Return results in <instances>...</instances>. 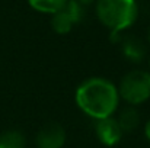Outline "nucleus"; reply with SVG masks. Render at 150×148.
Wrapping results in <instances>:
<instances>
[{"instance_id": "nucleus-1", "label": "nucleus", "mask_w": 150, "mask_h": 148, "mask_svg": "<svg viewBox=\"0 0 150 148\" xmlns=\"http://www.w3.org/2000/svg\"><path fill=\"white\" fill-rule=\"evenodd\" d=\"M79 109L93 119H105L114 115L120 103L118 87L106 79L92 77L76 89Z\"/></svg>"}, {"instance_id": "nucleus-2", "label": "nucleus", "mask_w": 150, "mask_h": 148, "mask_svg": "<svg viewBox=\"0 0 150 148\" xmlns=\"http://www.w3.org/2000/svg\"><path fill=\"white\" fill-rule=\"evenodd\" d=\"M96 16L112 35H117L136 22L139 7L136 0H96Z\"/></svg>"}, {"instance_id": "nucleus-3", "label": "nucleus", "mask_w": 150, "mask_h": 148, "mask_svg": "<svg viewBox=\"0 0 150 148\" xmlns=\"http://www.w3.org/2000/svg\"><path fill=\"white\" fill-rule=\"evenodd\" d=\"M120 99H124L130 106L144 103L150 97V71L133 70L127 73L118 87Z\"/></svg>"}, {"instance_id": "nucleus-4", "label": "nucleus", "mask_w": 150, "mask_h": 148, "mask_svg": "<svg viewBox=\"0 0 150 148\" xmlns=\"http://www.w3.org/2000/svg\"><path fill=\"white\" fill-rule=\"evenodd\" d=\"M85 4H82L80 1L77 0H69L66 3V6L52 15L51 18V26L52 29L60 34V35H64V34H69L73 28L74 23L83 20L85 18Z\"/></svg>"}, {"instance_id": "nucleus-5", "label": "nucleus", "mask_w": 150, "mask_h": 148, "mask_svg": "<svg viewBox=\"0 0 150 148\" xmlns=\"http://www.w3.org/2000/svg\"><path fill=\"white\" fill-rule=\"evenodd\" d=\"M95 134L100 142L106 147L117 145L122 138V129L120 128L115 118L109 116L105 119H98L95 123Z\"/></svg>"}, {"instance_id": "nucleus-6", "label": "nucleus", "mask_w": 150, "mask_h": 148, "mask_svg": "<svg viewBox=\"0 0 150 148\" xmlns=\"http://www.w3.org/2000/svg\"><path fill=\"white\" fill-rule=\"evenodd\" d=\"M35 144L37 148H63L66 144V131L58 123H48L37 134Z\"/></svg>"}, {"instance_id": "nucleus-7", "label": "nucleus", "mask_w": 150, "mask_h": 148, "mask_svg": "<svg viewBox=\"0 0 150 148\" xmlns=\"http://www.w3.org/2000/svg\"><path fill=\"white\" fill-rule=\"evenodd\" d=\"M122 54L124 57L131 61V62H142L146 57V48L142 44L140 39L134 38V36H127L122 41Z\"/></svg>"}, {"instance_id": "nucleus-8", "label": "nucleus", "mask_w": 150, "mask_h": 148, "mask_svg": "<svg viewBox=\"0 0 150 148\" xmlns=\"http://www.w3.org/2000/svg\"><path fill=\"white\" fill-rule=\"evenodd\" d=\"M120 128L122 129V132H131L134 131L137 126H139V122H140V116H139V112L133 107V106H128L125 109H122L118 115V118H115Z\"/></svg>"}, {"instance_id": "nucleus-9", "label": "nucleus", "mask_w": 150, "mask_h": 148, "mask_svg": "<svg viewBox=\"0 0 150 148\" xmlns=\"http://www.w3.org/2000/svg\"><path fill=\"white\" fill-rule=\"evenodd\" d=\"M69 0H28L29 6L41 13H48V15H54L57 12H60L66 3Z\"/></svg>"}, {"instance_id": "nucleus-10", "label": "nucleus", "mask_w": 150, "mask_h": 148, "mask_svg": "<svg viewBox=\"0 0 150 148\" xmlns=\"http://www.w3.org/2000/svg\"><path fill=\"white\" fill-rule=\"evenodd\" d=\"M25 135L19 131H6L0 135V148H25Z\"/></svg>"}, {"instance_id": "nucleus-11", "label": "nucleus", "mask_w": 150, "mask_h": 148, "mask_svg": "<svg viewBox=\"0 0 150 148\" xmlns=\"http://www.w3.org/2000/svg\"><path fill=\"white\" fill-rule=\"evenodd\" d=\"M144 135H146V138L150 141V119L146 122V125H144Z\"/></svg>"}, {"instance_id": "nucleus-12", "label": "nucleus", "mask_w": 150, "mask_h": 148, "mask_svg": "<svg viewBox=\"0 0 150 148\" xmlns=\"http://www.w3.org/2000/svg\"><path fill=\"white\" fill-rule=\"evenodd\" d=\"M77 1H80L82 4H85V6H86V4H89V3H92L93 0H77Z\"/></svg>"}, {"instance_id": "nucleus-13", "label": "nucleus", "mask_w": 150, "mask_h": 148, "mask_svg": "<svg viewBox=\"0 0 150 148\" xmlns=\"http://www.w3.org/2000/svg\"><path fill=\"white\" fill-rule=\"evenodd\" d=\"M147 38H149V42H150V28H149V34H147Z\"/></svg>"}, {"instance_id": "nucleus-14", "label": "nucleus", "mask_w": 150, "mask_h": 148, "mask_svg": "<svg viewBox=\"0 0 150 148\" xmlns=\"http://www.w3.org/2000/svg\"><path fill=\"white\" fill-rule=\"evenodd\" d=\"M149 65H150V58H149Z\"/></svg>"}]
</instances>
